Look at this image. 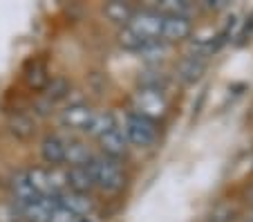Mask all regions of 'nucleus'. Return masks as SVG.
I'll use <instances>...</instances> for the list:
<instances>
[{"instance_id": "nucleus-1", "label": "nucleus", "mask_w": 253, "mask_h": 222, "mask_svg": "<svg viewBox=\"0 0 253 222\" xmlns=\"http://www.w3.org/2000/svg\"><path fill=\"white\" fill-rule=\"evenodd\" d=\"M90 175L94 179V186H99L105 193H117L121 191L126 184V175L121 169L119 160H112V157H105V155H92L90 164Z\"/></svg>"}, {"instance_id": "nucleus-2", "label": "nucleus", "mask_w": 253, "mask_h": 222, "mask_svg": "<svg viewBox=\"0 0 253 222\" xmlns=\"http://www.w3.org/2000/svg\"><path fill=\"white\" fill-rule=\"evenodd\" d=\"M121 131H124L128 144L139 146V148H150L159 137L157 124L150 121V119H146V117H141V115H137V112L126 115L124 128H121Z\"/></svg>"}, {"instance_id": "nucleus-3", "label": "nucleus", "mask_w": 253, "mask_h": 222, "mask_svg": "<svg viewBox=\"0 0 253 222\" xmlns=\"http://www.w3.org/2000/svg\"><path fill=\"white\" fill-rule=\"evenodd\" d=\"M128 29H132L139 39L146 41H157L162 39V29H164V16L155 9H143L134 11L130 23L126 25Z\"/></svg>"}, {"instance_id": "nucleus-4", "label": "nucleus", "mask_w": 253, "mask_h": 222, "mask_svg": "<svg viewBox=\"0 0 253 222\" xmlns=\"http://www.w3.org/2000/svg\"><path fill=\"white\" fill-rule=\"evenodd\" d=\"M56 207H58L56 198H36L14 207V211L16 216L23 218V222H49L52 220V211Z\"/></svg>"}, {"instance_id": "nucleus-5", "label": "nucleus", "mask_w": 253, "mask_h": 222, "mask_svg": "<svg viewBox=\"0 0 253 222\" xmlns=\"http://www.w3.org/2000/svg\"><path fill=\"white\" fill-rule=\"evenodd\" d=\"M164 112H166V99H164L162 90L143 88L141 92H137V115L155 121V117H162Z\"/></svg>"}, {"instance_id": "nucleus-6", "label": "nucleus", "mask_w": 253, "mask_h": 222, "mask_svg": "<svg viewBox=\"0 0 253 222\" xmlns=\"http://www.w3.org/2000/svg\"><path fill=\"white\" fill-rule=\"evenodd\" d=\"M94 112L96 110H92L87 103H72V106H67L65 110L61 112V124L65 126V128H72V131L87 133Z\"/></svg>"}, {"instance_id": "nucleus-7", "label": "nucleus", "mask_w": 253, "mask_h": 222, "mask_svg": "<svg viewBox=\"0 0 253 222\" xmlns=\"http://www.w3.org/2000/svg\"><path fill=\"white\" fill-rule=\"evenodd\" d=\"M96 139H99V146H101V155H105V157L119 160V157H126V153H128V139H126L124 131L119 126L110 128V131L103 133Z\"/></svg>"}, {"instance_id": "nucleus-8", "label": "nucleus", "mask_w": 253, "mask_h": 222, "mask_svg": "<svg viewBox=\"0 0 253 222\" xmlns=\"http://www.w3.org/2000/svg\"><path fill=\"white\" fill-rule=\"evenodd\" d=\"M58 207H63L65 211H70L77 218H87L94 211V202L90 195L85 193H74V191H63L61 195H56Z\"/></svg>"}, {"instance_id": "nucleus-9", "label": "nucleus", "mask_w": 253, "mask_h": 222, "mask_svg": "<svg viewBox=\"0 0 253 222\" xmlns=\"http://www.w3.org/2000/svg\"><path fill=\"white\" fill-rule=\"evenodd\" d=\"M191 29H193V25L186 16H164L162 41L164 43H177V41H184V39H188Z\"/></svg>"}, {"instance_id": "nucleus-10", "label": "nucleus", "mask_w": 253, "mask_h": 222, "mask_svg": "<svg viewBox=\"0 0 253 222\" xmlns=\"http://www.w3.org/2000/svg\"><path fill=\"white\" fill-rule=\"evenodd\" d=\"M65 186L67 191L90 195V191L94 188V179L90 175V169L87 166H70L65 171Z\"/></svg>"}, {"instance_id": "nucleus-11", "label": "nucleus", "mask_w": 253, "mask_h": 222, "mask_svg": "<svg viewBox=\"0 0 253 222\" xmlns=\"http://www.w3.org/2000/svg\"><path fill=\"white\" fill-rule=\"evenodd\" d=\"M9 193H11V207H18V204H25L29 200H36V191L32 188L27 179V173L25 171H18L16 175H11L9 179Z\"/></svg>"}, {"instance_id": "nucleus-12", "label": "nucleus", "mask_w": 253, "mask_h": 222, "mask_svg": "<svg viewBox=\"0 0 253 222\" xmlns=\"http://www.w3.org/2000/svg\"><path fill=\"white\" fill-rule=\"evenodd\" d=\"M41 155L47 164H52V169H58L65 164V139L61 135H47L41 141Z\"/></svg>"}, {"instance_id": "nucleus-13", "label": "nucleus", "mask_w": 253, "mask_h": 222, "mask_svg": "<svg viewBox=\"0 0 253 222\" xmlns=\"http://www.w3.org/2000/svg\"><path fill=\"white\" fill-rule=\"evenodd\" d=\"M27 173V179L29 184H32V188L36 191V195L39 198H56V191H54V184H52V175H49V171L45 169H29L25 171Z\"/></svg>"}, {"instance_id": "nucleus-14", "label": "nucleus", "mask_w": 253, "mask_h": 222, "mask_svg": "<svg viewBox=\"0 0 253 222\" xmlns=\"http://www.w3.org/2000/svg\"><path fill=\"white\" fill-rule=\"evenodd\" d=\"M92 150L79 139H65V164L70 166H87L92 160Z\"/></svg>"}, {"instance_id": "nucleus-15", "label": "nucleus", "mask_w": 253, "mask_h": 222, "mask_svg": "<svg viewBox=\"0 0 253 222\" xmlns=\"http://www.w3.org/2000/svg\"><path fill=\"white\" fill-rule=\"evenodd\" d=\"M7 128H9V133L14 137H18V139H27V137H32L34 131H36V121H34L29 115H25V112H16V115L9 117Z\"/></svg>"}, {"instance_id": "nucleus-16", "label": "nucleus", "mask_w": 253, "mask_h": 222, "mask_svg": "<svg viewBox=\"0 0 253 222\" xmlns=\"http://www.w3.org/2000/svg\"><path fill=\"white\" fill-rule=\"evenodd\" d=\"M204 70H206V61H202L197 56H186L182 61V65H179V70H177V74H179V79L184 83H193L204 74Z\"/></svg>"}, {"instance_id": "nucleus-17", "label": "nucleus", "mask_w": 253, "mask_h": 222, "mask_svg": "<svg viewBox=\"0 0 253 222\" xmlns=\"http://www.w3.org/2000/svg\"><path fill=\"white\" fill-rule=\"evenodd\" d=\"M67 94H70V83H67L63 77L49 79V83L45 86V99H47L52 106L54 103H58V101H63Z\"/></svg>"}, {"instance_id": "nucleus-18", "label": "nucleus", "mask_w": 253, "mask_h": 222, "mask_svg": "<svg viewBox=\"0 0 253 222\" xmlns=\"http://www.w3.org/2000/svg\"><path fill=\"white\" fill-rule=\"evenodd\" d=\"M105 16L110 20H115V23H121L126 27V25L130 23V18H132L134 9L130 5H126V2H119V0H115V2H108L105 5Z\"/></svg>"}, {"instance_id": "nucleus-19", "label": "nucleus", "mask_w": 253, "mask_h": 222, "mask_svg": "<svg viewBox=\"0 0 253 222\" xmlns=\"http://www.w3.org/2000/svg\"><path fill=\"white\" fill-rule=\"evenodd\" d=\"M115 126H117V121H115V115H112V112H94L92 124H90V128H87V135L101 137L103 133L115 128Z\"/></svg>"}, {"instance_id": "nucleus-20", "label": "nucleus", "mask_w": 253, "mask_h": 222, "mask_svg": "<svg viewBox=\"0 0 253 222\" xmlns=\"http://www.w3.org/2000/svg\"><path fill=\"white\" fill-rule=\"evenodd\" d=\"M25 79H27V86L34 88V90H45V86L49 83V74L45 70V65H41V63H34L29 72L25 74Z\"/></svg>"}, {"instance_id": "nucleus-21", "label": "nucleus", "mask_w": 253, "mask_h": 222, "mask_svg": "<svg viewBox=\"0 0 253 222\" xmlns=\"http://www.w3.org/2000/svg\"><path fill=\"white\" fill-rule=\"evenodd\" d=\"M157 11L162 16H186V18H188L191 5H188L186 0H164Z\"/></svg>"}, {"instance_id": "nucleus-22", "label": "nucleus", "mask_w": 253, "mask_h": 222, "mask_svg": "<svg viewBox=\"0 0 253 222\" xmlns=\"http://www.w3.org/2000/svg\"><path fill=\"white\" fill-rule=\"evenodd\" d=\"M166 52H168V43H164L162 39L146 41V45L139 49V54H141L143 58H148V61H159V58H164Z\"/></svg>"}, {"instance_id": "nucleus-23", "label": "nucleus", "mask_w": 253, "mask_h": 222, "mask_svg": "<svg viewBox=\"0 0 253 222\" xmlns=\"http://www.w3.org/2000/svg\"><path fill=\"white\" fill-rule=\"evenodd\" d=\"M119 45L121 47H126V49H130V52H139V49L146 45V39H139L132 29L124 27L119 32Z\"/></svg>"}, {"instance_id": "nucleus-24", "label": "nucleus", "mask_w": 253, "mask_h": 222, "mask_svg": "<svg viewBox=\"0 0 253 222\" xmlns=\"http://www.w3.org/2000/svg\"><path fill=\"white\" fill-rule=\"evenodd\" d=\"M81 218H77V216H72L70 211H65L63 207H56L52 211V220L49 222H79Z\"/></svg>"}, {"instance_id": "nucleus-25", "label": "nucleus", "mask_w": 253, "mask_h": 222, "mask_svg": "<svg viewBox=\"0 0 253 222\" xmlns=\"http://www.w3.org/2000/svg\"><path fill=\"white\" fill-rule=\"evenodd\" d=\"M79 222H90V220H87V218H81V220H79Z\"/></svg>"}, {"instance_id": "nucleus-26", "label": "nucleus", "mask_w": 253, "mask_h": 222, "mask_svg": "<svg viewBox=\"0 0 253 222\" xmlns=\"http://www.w3.org/2000/svg\"><path fill=\"white\" fill-rule=\"evenodd\" d=\"M251 198H253V193H251Z\"/></svg>"}, {"instance_id": "nucleus-27", "label": "nucleus", "mask_w": 253, "mask_h": 222, "mask_svg": "<svg viewBox=\"0 0 253 222\" xmlns=\"http://www.w3.org/2000/svg\"><path fill=\"white\" fill-rule=\"evenodd\" d=\"M251 222H253V220H251Z\"/></svg>"}]
</instances>
